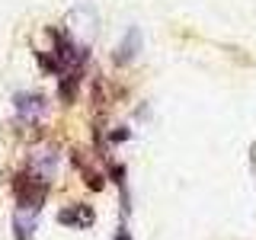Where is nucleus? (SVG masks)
I'll return each mask as SVG.
<instances>
[{"label": "nucleus", "mask_w": 256, "mask_h": 240, "mask_svg": "<svg viewBox=\"0 0 256 240\" xmlns=\"http://www.w3.org/2000/svg\"><path fill=\"white\" fill-rule=\"evenodd\" d=\"M13 106H16V112H20V118L36 122V118L45 116L48 102H45V96H38V93H16L13 96Z\"/></svg>", "instance_id": "nucleus-3"}, {"label": "nucleus", "mask_w": 256, "mask_h": 240, "mask_svg": "<svg viewBox=\"0 0 256 240\" xmlns=\"http://www.w3.org/2000/svg\"><path fill=\"white\" fill-rule=\"evenodd\" d=\"M54 170H58V150L52 148V144H45V148H36L29 157V173H36L38 180L52 182Z\"/></svg>", "instance_id": "nucleus-2"}, {"label": "nucleus", "mask_w": 256, "mask_h": 240, "mask_svg": "<svg viewBox=\"0 0 256 240\" xmlns=\"http://www.w3.org/2000/svg\"><path fill=\"white\" fill-rule=\"evenodd\" d=\"M250 170H253V180H256V141L250 144Z\"/></svg>", "instance_id": "nucleus-6"}, {"label": "nucleus", "mask_w": 256, "mask_h": 240, "mask_svg": "<svg viewBox=\"0 0 256 240\" xmlns=\"http://www.w3.org/2000/svg\"><path fill=\"white\" fill-rule=\"evenodd\" d=\"M116 240H132V234H128L125 228H118V234H116Z\"/></svg>", "instance_id": "nucleus-7"}, {"label": "nucleus", "mask_w": 256, "mask_h": 240, "mask_svg": "<svg viewBox=\"0 0 256 240\" xmlns=\"http://www.w3.org/2000/svg\"><path fill=\"white\" fill-rule=\"evenodd\" d=\"M45 192H48V182L38 180L36 173H22L20 180H16V198H20V205L29 208V212H38V208H42Z\"/></svg>", "instance_id": "nucleus-1"}, {"label": "nucleus", "mask_w": 256, "mask_h": 240, "mask_svg": "<svg viewBox=\"0 0 256 240\" xmlns=\"http://www.w3.org/2000/svg\"><path fill=\"white\" fill-rule=\"evenodd\" d=\"M138 52H141V29L132 26L122 36V42L116 45V54H112V58H116V64H128V61L138 58Z\"/></svg>", "instance_id": "nucleus-4"}, {"label": "nucleus", "mask_w": 256, "mask_h": 240, "mask_svg": "<svg viewBox=\"0 0 256 240\" xmlns=\"http://www.w3.org/2000/svg\"><path fill=\"white\" fill-rule=\"evenodd\" d=\"M93 218H96L93 208L84 205V202H80V205H70V208H61V214H58V221L68 224V228H90Z\"/></svg>", "instance_id": "nucleus-5"}]
</instances>
